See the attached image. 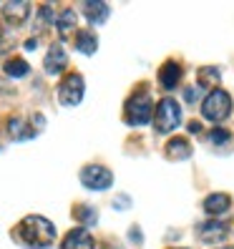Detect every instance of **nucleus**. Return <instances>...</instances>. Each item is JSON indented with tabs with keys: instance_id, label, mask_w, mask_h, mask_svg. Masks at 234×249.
Segmentation results:
<instances>
[{
	"instance_id": "11",
	"label": "nucleus",
	"mask_w": 234,
	"mask_h": 249,
	"mask_svg": "<svg viewBox=\"0 0 234 249\" xmlns=\"http://www.w3.org/2000/svg\"><path fill=\"white\" fill-rule=\"evenodd\" d=\"M159 83H162V89L171 91V89H177L179 81H181V66L179 63H174V61H166L162 68H159Z\"/></svg>"
},
{
	"instance_id": "21",
	"label": "nucleus",
	"mask_w": 234,
	"mask_h": 249,
	"mask_svg": "<svg viewBox=\"0 0 234 249\" xmlns=\"http://www.w3.org/2000/svg\"><path fill=\"white\" fill-rule=\"evenodd\" d=\"M55 20H53V10H51V5H40L38 8V28H48V25H53Z\"/></svg>"
},
{
	"instance_id": "9",
	"label": "nucleus",
	"mask_w": 234,
	"mask_h": 249,
	"mask_svg": "<svg viewBox=\"0 0 234 249\" xmlns=\"http://www.w3.org/2000/svg\"><path fill=\"white\" fill-rule=\"evenodd\" d=\"M28 13H31V3L25 0H13V3L3 5V20L10 25H23L28 20Z\"/></svg>"
},
{
	"instance_id": "5",
	"label": "nucleus",
	"mask_w": 234,
	"mask_h": 249,
	"mask_svg": "<svg viewBox=\"0 0 234 249\" xmlns=\"http://www.w3.org/2000/svg\"><path fill=\"white\" fill-rule=\"evenodd\" d=\"M81 184L86 189H93V192H104V189H108L113 184V174L101 164L83 166L81 169Z\"/></svg>"
},
{
	"instance_id": "13",
	"label": "nucleus",
	"mask_w": 234,
	"mask_h": 249,
	"mask_svg": "<svg viewBox=\"0 0 234 249\" xmlns=\"http://www.w3.org/2000/svg\"><path fill=\"white\" fill-rule=\"evenodd\" d=\"M8 134H10L13 141H31L38 131L28 121H23V119H10L8 121Z\"/></svg>"
},
{
	"instance_id": "20",
	"label": "nucleus",
	"mask_w": 234,
	"mask_h": 249,
	"mask_svg": "<svg viewBox=\"0 0 234 249\" xmlns=\"http://www.w3.org/2000/svg\"><path fill=\"white\" fill-rule=\"evenodd\" d=\"M209 141L216 143V146H224L227 141H232V131L229 128H212V134H209Z\"/></svg>"
},
{
	"instance_id": "4",
	"label": "nucleus",
	"mask_w": 234,
	"mask_h": 249,
	"mask_svg": "<svg viewBox=\"0 0 234 249\" xmlns=\"http://www.w3.org/2000/svg\"><path fill=\"white\" fill-rule=\"evenodd\" d=\"M181 124V106L174 98H164L156 106V116H154V128L159 134H169Z\"/></svg>"
},
{
	"instance_id": "24",
	"label": "nucleus",
	"mask_w": 234,
	"mask_h": 249,
	"mask_svg": "<svg viewBox=\"0 0 234 249\" xmlns=\"http://www.w3.org/2000/svg\"><path fill=\"white\" fill-rule=\"evenodd\" d=\"M116 209H128V196L126 194H121V196H116Z\"/></svg>"
},
{
	"instance_id": "3",
	"label": "nucleus",
	"mask_w": 234,
	"mask_h": 249,
	"mask_svg": "<svg viewBox=\"0 0 234 249\" xmlns=\"http://www.w3.org/2000/svg\"><path fill=\"white\" fill-rule=\"evenodd\" d=\"M151 113H154V101L146 91H139L126 101V124L144 126L151 121Z\"/></svg>"
},
{
	"instance_id": "2",
	"label": "nucleus",
	"mask_w": 234,
	"mask_h": 249,
	"mask_svg": "<svg viewBox=\"0 0 234 249\" xmlns=\"http://www.w3.org/2000/svg\"><path fill=\"white\" fill-rule=\"evenodd\" d=\"M232 113V98L222 89H212L209 96L201 101V116L212 124H222Z\"/></svg>"
},
{
	"instance_id": "1",
	"label": "nucleus",
	"mask_w": 234,
	"mask_h": 249,
	"mask_svg": "<svg viewBox=\"0 0 234 249\" xmlns=\"http://www.w3.org/2000/svg\"><path fill=\"white\" fill-rule=\"evenodd\" d=\"M13 237H16L23 247L31 249H48L55 242V227L48 222L46 216H25L23 222L13 229Z\"/></svg>"
},
{
	"instance_id": "25",
	"label": "nucleus",
	"mask_w": 234,
	"mask_h": 249,
	"mask_svg": "<svg viewBox=\"0 0 234 249\" xmlns=\"http://www.w3.org/2000/svg\"><path fill=\"white\" fill-rule=\"evenodd\" d=\"M128 237H131V239H136V244H139V242H141V229H139V227H131Z\"/></svg>"
},
{
	"instance_id": "18",
	"label": "nucleus",
	"mask_w": 234,
	"mask_h": 249,
	"mask_svg": "<svg viewBox=\"0 0 234 249\" xmlns=\"http://www.w3.org/2000/svg\"><path fill=\"white\" fill-rule=\"evenodd\" d=\"M3 71L8 73L10 78H23L28 71H31V66H28L23 58H10V61H5V66H3Z\"/></svg>"
},
{
	"instance_id": "28",
	"label": "nucleus",
	"mask_w": 234,
	"mask_h": 249,
	"mask_svg": "<svg viewBox=\"0 0 234 249\" xmlns=\"http://www.w3.org/2000/svg\"><path fill=\"white\" fill-rule=\"evenodd\" d=\"M224 249H234V247H224Z\"/></svg>"
},
{
	"instance_id": "23",
	"label": "nucleus",
	"mask_w": 234,
	"mask_h": 249,
	"mask_svg": "<svg viewBox=\"0 0 234 249\" xmlns=\"http://www.w3.org/2000/svg\"><path fill=\"white\" fill-rule=\"evenodd\" d=\"M199 93H201V89H199V86H189V89L184 91V98L189 101V104H194V101L199 98Z\"/></svg>"
},
{
	"instance_id": "26",
	"label": "nucleus",
	"mask_w": 234,
	"mask_h": 249,
	"mask_svg": "<svg viewBox=\"0 0 234 249\" xmlns=\"http://www.w3.org/2000/svg\"><path fill=\"white\" fill-rule=\"evenodd\" d=\"M25 48H28V51H36V48H38V40H33V38H31V40L25 43Z\"/></svg>"
},
{
	"instance_id": "6",
	"label": "nucleus",
	"mask_w": 234,
	"mask_h": 249,
	"mask_svg": "<svg viewBox=\"0 0 234 249\" xmlns=\"http://www.w3.org/2000/svg\"><path fill=\"white\" fill-rule=\"evenodd\" d=\"M83 91H86V83L78 73H71V76L58 86V101L63 106H78L83 101Z\"/></svg>"
},
{
	"instance_id": "10",
	"label": "nucleus",
	"mask_w": 234,
	"mask_h": 249,
	"mask_svg": "<svg viewBox=\"0 0 234 249\" xmlns=\"http://www.w3.org/2000/svg\"><path fill=\"white\" fill-rule=\"evenodd\" d=\"M61 249H96V244H93L91 234L78 227V229H71V231L66 234Z\"/></svg>"
},
{
	"instance_id": "7",
	"label": "nucleus",
	"mask_w": 234,
	"mask_h": 249,
	"mask_svg": "<svg viewBox=\"0 0 234 249\" xmlns=\"http://www.w3.org/2000/svg\"><path fill=\"white\" fill-rule=\"evenodd\" d=\"M68 63V55H66V48L61 46V43H53V46L48 48V55L46 61H43V68H46L48 76H58Z\"/></svg>"
},
{
	"instance_id": "15",
	"label": "nucleus",
	"mask_w": 234,
	"mask_h": 249,
	"mask_svg": "<svg viewBox=\"0 0 234 249\" xmlns=\"http://www.w3.org/2000/svg\"><path fill=\"white\" fill-rule=\"evenodd\" d=\"M166 156L174 159V161H186L189 156H192V143H189L186 139H181V136L171 139L166 143Z\"/></svg>"
},
{
	"instance_id": "16",
	"label": "nucleus",
	"mask_w": 234,
	"mask_h": 249,
	"mask_svg": "<svg viewBox=\"0 0 234 249\" xmlns=\"http://www.w3.org/2000/svg\"><path fill=\"white\" fill-rule=\"evenodd\" d=\"M76 10L73 8H66L61 16H58V20H55V25H58V33H61V38H68L73 31H76Z\"/></svg>"
},
{
	"instance_id": "22",
	"label": "nucleus",
	"mask_w": 234,
	"mask_h": 249,
	"mask_svg": "<svg viewBox=\"0 0 234 249\" xmlns=\"http://www.w3.org/2000/svg\"><path fill=\"white\" fill-rule=\"evenodd\" d=\"M76 216L81 219L83 224H96V219H98L96 209H91V207H78L76 209Z\"/></svg>"
},
{
	"instance_id": "27",
	"label": "nucleus",
	"mask_w": 234,
	"mask_h": 249,
	"mask_svg": "<svg viewBox=\"0 0 234 249\" xmlns=\"http://www.w3.org/2000/svg\"><path fill=\"white\" fill-rule=\"evenodd\" d=\"M189 131H192V134H199V131H201V124H189Z\"/></svg>"
},
{
	"instance_id": "17",
	"label": "nucleus",
	"mask_w": 234,
	"mask_h": 249,
	"mask_svg": "<svg viewBox=\"0 0 234 249\" xmlns=\"http://www.w3.org/2000/svg\"><path fill=\"white\" fill-rule=\"evenodd\" d=\"M76 51L86 53V55H93L98 51V38L91 33V31H81L76 36Z\"/></svg>"
},
{
	"instance_id": "19",
	"label": "nucleus",
	"mask_w": 234,
	"mask_h": 249,
	"mask_svg": "<svg viewBox=\"0 0 234 249\" xmlns=\"http://www.w3.org/2000/svg\"><path fill=\"white\" fill-rule=\"evenodd\" d=\"M199 83H201V86H214V83H219V71L212 68V66L199 68Z\"/></svg>"
},
{
	"instance_id": "14",
	"label": "nucleus",
	"mask_w": 234,
	"mask_h": 249,
	"mask_svg": "<svg viewBox=\"0 0 234 249\" xmlns=\"http://www.w3.org/2000/svg\"><path fill=\"white\" fill-rule=\"evenodd\" d=\"M232 209V199L229 194H209L207 199H204V212L212 214V216H219Z\"/></svg>"
},
{
	"instance_id": "8",
	"label": "nucleus",
	"mask_w": 234,
	"mask_h": 249,
	"mask_svg": "<svg viewBox=\"0 0 234 249\" xmlns=\"http://www.w3.org/2000/svg\"><path fill=\"white\" fill-rule=\"evenodd\" d=\"M229 231V224L222 222V219H212V222H204L199 227V239L204 244H212V242H222Z\"/></svg>"
},
{
	"instance_id": "12",
	"label": "nucleus",
	"mask_w": 234,
	"mask_h": 249,
	"mask_svg": "<svg viewBox=\"0 0 234 249\" xmlns=\"http://www.w3.org/2000/svg\"><path fill=\"white\" fill-rule=\"evenodd\" d=\"M83 13H86V20H89L91 25H101L108 20V5L101 3V0H86L83 3Z\"/></svg>"
}]
</instances>
